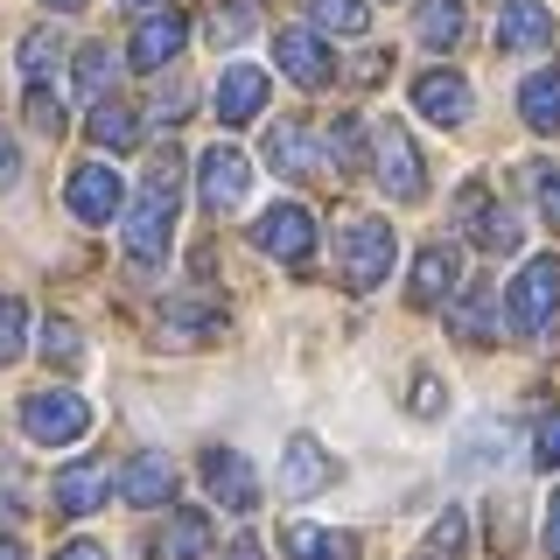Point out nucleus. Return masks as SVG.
<instances>
[{
  "label": "nucleus",
  "mask_w": 560,
  "mask_h": 560,
  "mask_svg": "<svg viewBox=\"0 0 560 560\" xmlns=\"http://www.w3.org/2000/svg\"><path fill=\"white\" fill-rule=\"evenodd\" d=\"M28 119L43 133H63V105H57V92H49V84H28Z\"/></svg>",
  "instance_id": "37"
},
{
  "label": "nucleus",
  "mask_w": 560,
  "mask_h": 560,
  "mask_svg": "<svg viewBox=\"0 0 560 560\" xmlns=\"http://www.w3.org/2000/svg\"><path fill=\"white\" fill-rule=\"evenodd\" d=\"M329 483H337V455L315 442V434H294L288 455H280V490L288 498H323Z\"/></svg>",
  "instance_id": "7"
},
{
  "label": "nucleus",
  "mask_w": 560,
  "mask_h": 560,
  "mask_svg": "<svg viewBox=\"0 0 560 560\" xmlns=\"http://www.w3.org/2000/svg\"><path fill=\"white\" fill-rule=\"evenodd\" d=\"M455 337H469V343H490L498 329H490V288H477L463 308H455Z\"/></svg>",
  "instance_id": "30"
},
{
  "label": "nucleus",
  "mask_w": 560,
  "mask_h": 560,
  "mask_svg": "<svg viewBox=\"0 0 560 560\" xmlns=\"http://www.w3.org/2000/svg\"><path fill=\"white\" fill-rule=\"evenodd\" d=\"M119 70H127V57H119V49L84 43V49H78V98H105V92L119 84Z\"/></svg>",
  "instance_id": "23"
},
{
  "label": "nucleus",
  "mask_w": 560,
  "mask_h": 560,
  "mask_svg": "<svg viewBox=\"0 0 560 560\" xmlns=\"http://www.w3.org/2000/svg\"><path fill=\"white\" fill-rule=\"evenodd\" d=\"M393 259H399V245H393V224L385 218H343V232H337V267L350 288H378L385 273H393Z\"/></svg>",
  "instance_id": "2"
},
{
  "label": "nucleus",
  "mask_w": 560,
  "mask_h": 560,
  "mask_svg": "<svg viewBox=\"0 0 560 560\" xmlns=\"http://www.w3.org/2000/svg\"><path fill=\"white\" fill-rule=\"evenodd\" d=\"M119 490H127V504H162L168 498V490H175V463H168V455H133V463H127V477H119Z\"/></svg>",
  "instance_id": "20"
},
{
  "label": "nucleus",
  "mask_w": 560,
  "mask_h": 560,
  "mask_svg": "<svg viewBox=\"0 0 560 560\" xmlns=\"http://www.w3.org/2000/svg\"><path fill=\"white\" fill-rule=\"evenodd\" d=\"M455 273H463V259H455L448 245H428V253L413 259V288H407V302H413V308H434V302H442V294L455 288Z\"/></svg>",
  "instance_id": "19"
},
{
  "label": "nucleus",
  "mask_w": 560,
  "mask_h": 560,
  "mask_svg": "<svg viewBox=\"0 0 560 560\" xmlns=\"http://www.w3.org/2000/svg\"><path fill=\"white\" fill-rule=\"evenodd\" d=\"M105 490H113V469L92 455V463H78V469H63V477H57V504H63L70 518H84V512H98V504H105Z\"/></svg>",
  "instance_id": "17"
},
{
  "label": "nucleus",
  "mask_w": 560,
  "mask_h": 560,
  "mask_svg": "<svg viewBox=\"0 0 560 560\" xmlns=\"http://www.w3.org/2000/svg\"><path fill=\"white\" fill-rule=\"evenodd\" d=\"M280 547H288V560H350V539L329 525H288Z\"/></svg>",
  "instance_id": "25"
},
{
  "label": "nucleus",
  "mask_w": 560,
  "mask_h": 560,
  "mask_svg": "<svg viewBox=\"0 0 560 560\" xmlns=\"http://www.w3.org/2000/svg\"><path fill=\"white\" fill-rule=\"evenodd\" d=\"M259 113H267V70L232 63L218 78V119L224 127H245V119H259Z\"/></svg>",
  "instance_id": "13"
},
{
  "label": "nucleus",
  "mask_w": 560,
  "mask_h": 560,
  "mask_svg": "<svg viewBox=\"0 0 560 560\" xmlns=\"http://www.w3.org/2000/svg\"><path fill=\"white\" fill-rule=\"evenodd\" d=\"M57 560H105L98 539H70V547H57Z\"/></svg>",
  "instance_id": "41"
},
{
  "label": "nucleus",
  "mask_w": 560,
  "mask_h": 560,
  "mask_svg": "<svg viewBox=\"0 0 560 560\" xmlns=\"http://www.w3.org/2000/svg\"><path fill=\"white\" fill-rule=\"evenodd\" d=\"M245 189H253V162H245L232 140H218L203 154V210H238Z\"/></svg>",
  "instance_id": "8"
},
{
  "label": "nucleus",
  "mask_w": 560,
  "mask_h": 560,
  "mask_svg": "<svg viewBox=\"0 0 560 560\" xmlns=\"http://www.w3.org/2000/svg\"><path fill=\"white\" fill-rule=\"evenodd\" d=\"M92 140H98V148H133V140H140V119L127 113V105H92Z\"/></svg>",
  "instance_id": "26"
},
{
  "label": "nucleus",
  "mask_w": 560,
  "mask_h": 560,
  "mask_svg": "<svg viewBox=\"0 0 560 560\" xmlns=\"http://www.w3.org/2000/svg\"><path fill=\"white\" fill-rule=\"evenodd\" d=\"M372 154H378V183H385V197H399V203H413L420 189H428V168H420V148L407 140V127H393V119H378V133H372Z\"/></svg>",
  "instance_id": "4"
},
{
  "label": "nucleus",
  "mask_w": 560,
  "mask_h": 560,
  "mask_svg": "<svg viewBox=\"0 0 560 560\" xmlns=\"http://www.w3.org/2000/svg\"><path fill=\"white\" fill-rule=\"evenodd\" d=\"M0 560H22V547H14V539H0Z\"/></svg>",
  "instance_id": "45"
},
{
  "label": "nucleus",
  "mask_w": 560,
  "mask_h": 560,
  "mask_svg": "<svg viewBox=\"0 0 560 560\" xmlns=\"http://www.w3.org/2000/svg\"><path fill=\"white\" fill-rule=\"evenodd\" d=\"M533 189H539V203H547V218H560V168L553 162L533 168Z\"/></svg>",
  "instance_id": "39"
},
{
  "label": "nucleus",
  "mask_w": 560,
  "mask_h": 560,
  "mask_svg": "<svg viewBox=\"0 0 560 560\" xmlns=\"http://www.w3.org/2000/svg\"><path fill=\"white\" fill-rule=\"evenodd\" d=\"M224 560H267V547H259V539H232V553Z\"/></svg>",
  "instance_id": "43"
},
{
  "label": "nucleus",
  "mask_w": 560,
  "mask_h": 560,
  "mask_svg": "<svg viewBox=\"0 0 560 560\" xmlns=\"http://www.w3.org/2000/svg\"><path fill=\"white\" fill-rule=\"evenodd\" d=\"M553 308H560V253H539V259H525L518 280L504 288V315H512V329H547L553 323Z\"/></svg>",
  "instance_id": "3"
},
{
  "label": "nucleus",
  "mask_w": 560,
  "mask_h": 560,
  "mask_svg": "<svg viewBox=\"0 0 560 560\" xmlns=\"http://www.w3.org/2000/svg\"><path fill=\"white\" fill-rule=\"evenodd\" d=\"M183 14H148V22H140V35H133V49H127V63L133 70H162L175 49H183Z\"/></svg>",
  "instance_id": "16"
},
{
  "label": "nucleus",
  "mask_w": 560,
  "mask_h": 560,
  "mask_svg": "<svg viewBox=\"0 0 560 560\" xmlns=\"http://www.w3.org/2000/svg\"><path fill=\"white\" fill-rule=\"evenodd\" d=\"M49 8H84V0H49Z\"/></svg>",
  "instance_id": "46"
},
{
  "label": "nucleus",
  "mask_w": 560,
  "mask_h": 560,
  "mask_svg": "<svg viewBox=\"0 0 560 560\" xmlns=\"http://www.w3.org/2000/svg\"><path fill=\"white\" fill-rule=\"evenodd\" d=\"M8 175H14V133L0 127V183H8Z\"/></svg>",
  "instance_id": "44"
},
{
  "label": "nucleus",
  "mask_w": 560,
  "mask_h": 560,
  "mask_svg": "<svg viewBox=\"0 0 560 560\" xmlns=\"http://www.w3.org/2000/svg\"><path fill=\"white\" fill-rule=\"evenodd\" d=\"M533 463L539 469H560V407L539 413V434H533Z\"/></svg>",
  "instance_id": "36"
},
{
  "label": "nucleus",
  "mask_w": 560,
  "mask_h": 560,
  "mask_svg": "<svg viewBox=\"0 0 560 560\" xmlns=\"http://www.w3.org/2000/svg\"><path fill=\"white\" fill-rule=\"evenodd\" d=\"M547 553L560 560V490H553V504H547Z\"/></svg>",
  "instance_id": "42"
},
{
  "label": "nucleus",
  "mask_w": 560,
  "mask_h": 560,
  "mask_svg": "<svg viewBox=\"0 0 560 560\" xmlns=\"http://www.w3.org/2000/svg\"><path fill=\"white\" fill-rule=\"evenodd\" d=\"M329 148H337V162H343V168L358 162V119H337V127H329Z\"/></svg>",
  "instance_id": "40"
},
{
  "label": "nucleus",
  "mask_w": 560,
  "mask_h": 560,
  "mask_svg": "<svg viewBox=\"0 0 560 560\" xmlns=\"http://www.w3.org/2000/svg\"><path fill=\"white\" fill-rule=\"evenodd\" d=\"M413 35L428 49H455L469 35V14H463V0H428V8L413 14Z\"/></svg>",
  "instance_id": "21"
},
{
  "label": "nucleus",
  "mask_w": 560,
  "mask_h": 560,
  "mask_svg": "<svg viewBox=\"0 0 560 560\" xmlns=\"http://www.w3.org/2000/svg\"><path fill=\"white\" fill-rule=\"evenodd\" d=\"M267 162H273L280 175H308V168H315V140H308V127L280 119V127L267 133Z\"/></svg>",
  "instance_id": "24"
},
{
  "label": "nucleus",
  "mask_w": 560,
  "mask_h": 560,
  "mask_svg": "<svg viewBox=\"0 0 560 560\" xmlns=\"http://www.w3.org/2000/svg\"><path fill=\"white\" fill-rule=\"evenodd\" d=\"M442 407H448L442 378H434V372H420V378H413V413H420V420H434V413H442Z\"/></svg>",
  "instance_id": "38"
},
{
  "label": "nucleus",
  "mask_w": 560,
  "mask_h": 560,
  "mask_svg": "<svg viewBox=\"0 0 560 560\" xmlns=\"http://www.w3.org/2000/svg\"><path fill=\"white\" fill-rule=\"evenodd\" d=\"M49 70H57V35H28V43H22V78L49 84Z\"/></svg>",
  "instance_id": "34"
},
{
  "label": "nucleus",
  "mask_w": 560,
  "mask_h": 560,
  "mask_svg": "<svg viewBox=\"0 0 560 560\" xmlns=\"http://www.w3.org/2000/svg\"><path fill=\"white\" fill-rule=\"evenodd\" d=\"M43 358L63 372V364H78V358H84V337H78L70 323H43Z\"/></svg>",
  "instance_id": "32"
},
{
  "label": "nucleus",
  "mask_w": 560,
  "mask_h": 560,
  "mask_svg": "<svg viewBox=\"0 0 560 560\" xmlns=\"http://www.w3.org/2000/svg\"><path fill=\"white\" fill-rule=\"evenodd\" d=\"M428 547H434V560H455V553L469 547V518L463 512H442V518H434V533H428Z\"/></svg>",
  "instance_id": "33"
},
{
  "label": "nucleus",
  "mask_w": 560,
  "mask_h": 560,
  "mask_svg": "<svg viewBox=\"0 0 560 560\" xmlns=\"http://www.w3.org/2000/svg\"><path fill=\"white\" fill-rule=\"evenodd\" d=\"M413 105H420V119H434V127H463L469 119V78L463 70H428V78L413 84Z\"/></svg>",
  "instance_id": "11"
},
{
  "label": "nucleus",
  "mask_w": 560,
  "mask_h": 560,
  "mask_svg": "<svg viewBox=\"0 0 560 560\" xmlns=\"http://www.w3.org/2000/svg\"><path fill=\"white\" fill-rule=\"evenodd\" d=\"M273 57H280V70H288L294 84H308V92H323L329 78H337V63H329V49L315 43L308 28H280V43H273Z\"/></svg>",
  "instance_id": "14"
},
{
  "label": "nucleus",
  "mask_w": 560,
  "mask_h": 560,
  "mask_svg": "<svg viewBox=\"0 0 560 560\" xmlns=\"http://www.w3.org/2000/svg\"><path fill=\"white\" fill-rule=\"evenodd\" d=\"M28 343V308L14 302V294H0V364H14Z\"/></svg>",
  "instance_id": "29"
},
{
  "label": "nucleus",
  "mask_w": 560,
  "mask_h": 560,
  "mask_svg": "<svg viewBox=\"0 0 560 560\" xmlns=\"http://www.w3.org/2000/svg\"><path fill=\"white\" fill-rule=\"evenodd\" d=\"M490 463H504V434L498 428H477V442L455 455V469H463V477H477V469H490Z\"/></svg>",
  "instance_id": "31"
},
{
  "label": "nucleus",
  "mask_w": 560,
  "mask_h": 560,
  "mask_svg": "<svg viewBox=\"0 0 560 560\" xmlns=\"http://www.w3.org/2000/svg\"><path fill=\"white\" fill-rule=\"evenodd\" d=\"M84 428H92V407H84L78 393H35L28 407H22V434H28V442H43V448L78 442Z\"/></svg>",
  "instance_id": "6"
},
{
  "label": "nucleus",
  "mask_w": 560,
  "mask_h": 560,
  "mask_svg": "<svg viewBox=\"0 0 560 560\" xmlns=\"http://www.w3.org/2000/svg\"><path fill=\"white\" fill-rule=\"evenodd\" d=\"M63 203L78 210L84 224H105L119 203H127V189H119V175H113V168H98V162H92V168H70V183H63Z\"/></svg>",
  "instance_id": "9"
},
{
  "label": "nucleus",
  "mask_w": 560,
  "mask_h": 560,
  "mask_svg": "<svg viewBox=\"0 0 560 560\" xmlns=\"http://www.w3.org/2000/svg\"><path fill=\"white\" fill-rule=\"evenodd\" d=\"M553 43V14L539 0H504L498 14V49H547Z\"/></svg>",
  "instance_id": "15"
},
{
  "label": "nucleus",
  "mask_w": 560,
  "mask_h": 560,
  "mask_svg": "<svg viewBox=\"0 0 560 560\" xmlns=\"http://www.w3.org/2000/svg\"><path fill=\"white\" fill-rule=\"evenodd\" d=\"M203 483H210V498L232 504V512H253V504H259L253 463H245V455H232V448H210V455H203Z\"/></svg>",
  "instance_id": "12"
},
{
  "label": "nucleus",
  "mask_w": 560,
  "mask_h": 560,
  "mask_svg": "<svg viewBox=\"0 0 560 560\" xmlns=\"http://www.w3.org/2000/svg\"><path fill=\"white\" fill-rule=\"evenodd\" d=\"M308 14L323 28H337V35H364V22H372V14H364V0H308Z\"/></svg>",
  "instance_id": "28"
},
{
  "label": "nucleus",
  "mask_w": 560,
  "mask_h": 560,
  "mask_svg": "<svg viewBox=\"0 0 560 560\" xmlns=\"http://www.w3.org/2000/svg\"><path fill=\"white\" fill-rule=\"evenodd\" d=\"M253 245H259V253H273L280 267H308V259H315V218H308L302 203H273L267 218L253 224Z\"/></svg>",
  "instance_id": "5"
},
{
  "label": "nucleus",
  "mask_w": 560,
  "mask_h": 560,
  "mask_svg": "<svg viewBox=\"0 0 560 560\" xmlns=\"http://www.w3.org/2000/svg\"><path fill=\"white\" fill-rule=\"evenodd\" d=\"M518 113H525L533 133H560V63L533 70V78L518 84Z\"/></svg>",
  "instance_id": "18"
},
{
  "label": "nucleus",
  "mask_w": 560,
  "mask_h": 560,
  "mask_svg": "<svg viewBox=\"0 0 560 560\" xmlns=\"http://www.w3.org/2000/svg\"><path fill=\"white\" fill-rule=\"evenodd\" d=\"M127 8H154V0H127Z\"/></svg>",
  "instance_id": "47"
},
{
  "label": "nucleus",
  "mask_w": 560,
  "mask_h": 560,
  "mask_svg": "<svg viewBox=\"0 0 560 560\" xmlns=\"http://www.w3.org/2000/svg\"><path fill=\"white\" fill-rule=\"evenodd\" d=\"M210 547V518L203 512H175L162 525V539H154V560H197Z\"/></svg>",
  "instance_id": "22"
},
{
  "label": "nucleus",
  "mask_w": 560,
  "mask_h": 560,
  "mask_svg": "<svg viewBox=\"0 0 560 560\" xmlns=\"http://www.w3.org/2000/svg\"><path fill=\"white\" fill-rule=\"evenodd\" d=\"M168 323H175V337H210L224 315H218V308H197V302H175V308H168Z\"/></svg>",
  "instance_id": "35"
},
{
  "label": "nucleus",
  "mask_w": 560,
  "mask_h": 560,
  "mask_svg": "<svg viewBox=\"0 0 560 560\" xmlns=\"http://www.w3.org/2000/svg\"><path fill=\"white\" fill-rule=\"evenodd\" d=\"M175 189H183V162L175 154H154L148 162V183L127 210V259L140 273H154L168 259V232H175Z\"/></svg>",
  "instance_id": "1"
},
{
  "label": "nucleus",
  "mask_w": 560,
  "mask_h": 560,
  "mask_svg": "<svg viewBox=\"0 0 560 560\" xmlns=\"http://www.w3.org/2000/svg\"><path fill=\"white\" fill-rule=\"evenodd\" d=\"M463 224H469V238H477L483 253H518V218L504 203H490L483 183L463 189Z\"/></svg>",
  "instance_id": "10"
},
{
  "label": "nucleus",
  "mask_w": 560,
  "mask_h": 560,
  "mask_svg": "<svg viewBox=\"0 0 560 560\" xmlns=\"http://www.w3.org/2000/svg\"><path fill=\"white\" fill-rule=\"evenodd\" d=\"M259 28V14H253V0H224L218 14H210V43L218 49H232V43H245V35Z\"/></svg>",
  "instance_id": "27"
}]
</instances>
